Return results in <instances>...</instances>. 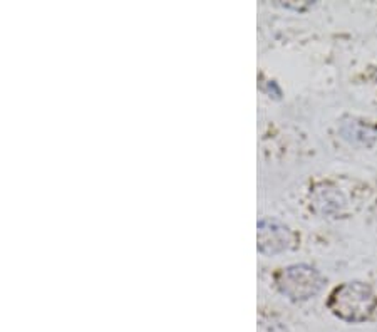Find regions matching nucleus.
I'll use <instances>...</instances> for the list:
<instances>
[{
  "label": "nucleus",
  "mask_w": 377,
  "mask_h": 332,
  "mask_svg": "<svg viewBox=\"0 0 377 332\" xmlns=\"http://www.w3.org/2000/svg\"><path fill=\"white\" fill-rule=\"evenodd\" d=\"M377 306V297L369 285L349 282L340 285L330 295L329 307L335 316L349 322L366 321Z\"/></svg>",
  "instance_id": "1"
},
{
  "label": "nucleus",
  "mask_w": 377,
  "mask_h": 332,
  "mask_svg": "<svg viewBox=\"0 0 377 332\" xmlns=\"http://www.w3.org/2000/svg\"><path fill=\"white\" fill-rule=\"evenodd\" d=\"M279 289L294 300H306L319 292L324 279L313 267L292 265L284 268L277 277Z\"/></svg>",
  "instance_id": "2"
},
{
  "label": "nucleus",
  "mask_w": 377,
  "mask_h": 332,
  "mask_svg": "<svg viewBox=\"0 0 377 332\" xmlns=\"http://www.w3.org/2000/svg\"><path fill=\"white\" fill-rule=\"evenodd\" d=\"M294 234L277 220H263L258 225V248L265 253H279L292 247Z\"/></svg>",
  "instance_id": "3"
}]
</instances>
